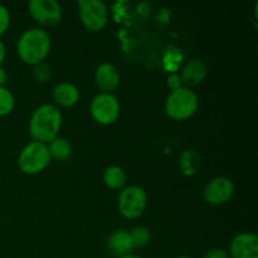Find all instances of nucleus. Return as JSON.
Masks as SVG:
<instances>
[{
    "mask_svg": "<svg viewBox=\"0 0 258 258\" xmlns=\"http://www.w3.org/2000/svg\"><path fill=\"white\" fill-rule=\"evenodd\" d=\"M52 48V39L47 30L30 28L22 33L17 42V54L23 63L37 66L44 63Z\"/></svg>",
    "mask_w": 258,
    "mask_h": 258,
    "instance_id": "nucleus-2",
    "label": "nucleus"
},
{
    "mask_svg": "<svg viewBox=\"0 0 258 258\" xmlns=\"http://www.w3.org/2000/svg\"><path fill=\"white\" fill-rule=\"evenodd\" d=\"M130 236L131 239H133V243L135 248H144V247H146L150 243L151 232L150 229L146 228V227L139 226L131 229Z\"/></svg>",
    "mask_w": 258,
    "mask_h": 258,
    "instance_id": "nucleus-18",
    "label": "nucleus"
},
{
    "mask_svg": "<svg viewBox=\"0 0 258 258\" xmlns=\"http://www.w3.org/2000/svg\"><path fill=\"white\" fill-rule=\"evenodd\" d=\"M28 10L33 20L42 27H55L63 18L62 7L55 0H32L28 3Z\"/></svg>",
    "mask_w": 258,
    "mask_h": 258,
    "instance_id": "nucleus-8",
    "label": "nucleus"
},
{
    "mask_svg": "<svg viewBox=\"0 0 258 258\" xmlns=\"http://www.w3.org/2000/svg\"><path fill=\"white\" fill-rule=\"evenodd\" d=\"M50 161L52 159L47 145L37 141H30L20 150L17 164L22 173L27 175H37L49 166Z\"/></svg>",
    "mask_w": 258,
    "mask_h": 258,
    "instance_id": "nucleus-4",
    "label": "nucleus"
},
{
    "mask_svg": "<svg viewBox=\"0 0 258 258\" xmlns=\"http://www.w3.org/2000/svg\"><path fill=\"white\" fill-rule=\"evenodd\" d=\"M234 183L227 176H216L206 184L203 198L209 206L221 207L228 203L234 194Z\"/></svg>",
    "mask_w": 258,
    "mask_h": 258,
    "instance_id": "nucleus-9",
    "label": "nucleus"
},
{
    "mask_svg": "<svg viewBox=\"0 0 258 258\" xmlns=\"http://www.w3.org/2000/svg\"><path fill=\"white\" fill-rule=\"evenodd\" d=\"M107 248L110 253L115 257L133 253L135 247H134L133 239H131L130 231L118 229V231L112 232L107 239Z\"/></svg>",
    "mask_w": 258,
    "mask_h": 258,
    "instance_id": "nucleus-14",
    "label": "nucleus"
},
{
    "mask_svg": "<svg viewBox=\"0 0 258 258\" xmlns=\"http://www.w3.org/2000/svg\"><path fill=\"white\" fill-rule=\"evenodd\" d=\"M47 148L52 160L54 159L57 161H66L72 155V145L64 138L58 136L54 140L47 144Z\"/></svg>",
    "mask_w": 258,
    "mask_h": 258,
    "instance_id": "nucleus-17",
    "label": "nucleus"
},
{
    "mask_svg": "<svg viewBox=\"0 0 258 258\" xmlns=\"http://www.w3.org/2000/svg\"><path fill=\"white\" fill-rule=\"evenodd\" d=\"M50 77H52V70L45 63H39L33 67V78L38 83H47Z\"/></svg>",
    "mask_w": 258,
    "mask_h": 258,
    "instance_id": "nucleus-20",
    "label": "nucleus"
},
{
    "mask_svg": "<svg viewBox=\"0 0 258 258\" xmlns=\"http://www.w3.org/2000/svg\"><path fill=\"white\" fill-rule=\"evenodd\" d=\"M81 93L77 86L72 82H59L53 87V105L58 108H71L80 102Z\"/></svg>",
    "mask_w": 258,
    "mask_h": 258,
    "instance_id": "nucleus-13",
    "label": "nucleus"
},
{
    "mask_svg": "<svg viewBox=\"0 0 258 258\" xmlns=\"http://www.w3.org/2000/svg\"><path fill=\"white\" fill-rule=\"evenodd\" d=\"M116 258H141L140 256H138V254H134V253H130V254H125V256H121V257H116Z\"/></svg>",
    "mask_w": 258,
    "mask_h": 258,
    "instance_id": "nucleus-26",
    "label": "nucleus"
},
{
    "mask_svg": "<svg viewBox=\"0 0 258 258\" xmlns=\"http://www.w3.org/2000/svg\"><path fill=\"white\" fill-rule=\"evenodd\" d=\"M62 122L63 116L59 108L53 103H44L32 113L28 122V131L33 141L47 145L58 138Z\"/></svg>",
    "mask_w": 258,
    "mask_h": 258,
    "instance_id": "nucleus-1",
    "label": "nucleus"
},
{
    "mask_svg": "<svg viewBox=\"0 0 258 258\" xmlns=\"http://www.w3.org/2000/svg\"><path fill=\"white\" fill-rule=\"evenodd\" d=\"M78 15L83 27L90 32H101L108 23V7L102 0H80Z\"/></svg>",
    "mask_w": 258,
    "mask_h": 258,
    "instance_id": "nucleus-6",
    "label": "nucleus"
},
{
    "mask_svg": "<svg viewBox=\"0 0 258 258\" xmlns=\"http://www.w3.org/2000/svg\"><path fill=\"white\" fill-rule=\"evenodd\" d=\"M166 86H168V88L170 90V92L171 91H176L179 90V88L184 87L183 82H181L180 75H179L178 72L169 73L168 77H166Z\"/></svg>",
    "mask_w": 258,
    "mask_h": 258,
    "instance_id": "nucleus-22",
    "label": "nucleus"
},
{
    "mask_svg": "<svg viewBox=\"0 0 258 258\" xmlns=\"http://www.w3.org/2000/svg\"><path fill=\"white\" fill-rule=\"evenodd\" d=\"M12 23V18H10V13L7 7L0 4V37L8 32Z\"/></svg>",
    "mask_w": 258,
    "mask_h": 258,
    "instance_id": "nucleus-21",
    "label": "nucleus"
},
{
    "mask_svg": "<svg viewBox=\"0 0 258 258\" xmlns=\"http://www.w3.org/2000/svg\"><path fill=\"white\" fill-rule=\"evenodd\" d=\"M118 212L126 219L140 218L148 207V194L141 186L127 185L121 189L117 199Z\"/></svg>",
    "mask_w": 258,
    "mask_h": 258,
    "instance_id": "nucleus-5",
    "label": "nucleus"
},
{
    "mask_svg": "<svg viewBox=\"0 0 258 258\" xmlns=\"http://www.w3.org/2000/svg\"><path fill=\"white\" fill-rule=\"evenodd\" d=\"M175 258H190V257H188V256H178V257H175Z\"/></svg>",
    "mask_w": 258,
    "mask_h": 258,
    "instance_id": "nucleus-27",
    "label": "nucleus"
},
{
    "mask_svg": "<svg viewBox=\"0 0 258 258\" xmlns=\"http://www.w3.org/2000/svg\"><path fill=\"white\" fill-rule=\"evenodd\" d=\"M5 58H7V47H5L4 42L0 39V67H2V64L4 63Z\"/></svg>",
    "mask_w": 258,
    "mask_h": 258,
    "instance_id": "nucleus-24",
    "label": "nucleus"
},
{
    "mask_svg": "<svg viewBox=\"0 0 258 258\" xmlns=\"http://www.w3.org/2000/svg\"><path fill=\"white\" fill-rule=\"evenodd\" d=\"M90 112L96 122L102 126H110L120 117V101L113 93L101 92L91 101Z\"/></svg>",
    "mask_w": 258,
    "mask_h": 258,
    "instance_id": "nucleus-7",
    "label": "nucleus"
},
{
    "mask_svg": "<svg viewBox=\"0 0 258 258\" xmlns=\"http://www.w3.org/2000/svg\"><path fill=\"white\" fill-rule=\"evenodd\" d=\"M15 97L7 87H0V117L10 115L14 111Z\"/></svg>",
    "mask_w": 258,
    "mask_h": 258,
    "instance_id": "nucleus-19",
    "label": "nucleus"
},
{
    "mask_svg": "<svg viewBox=\"0 0 258 258\" xmlns=\"http://www.w3.org/2000/svg\"><path fill=\"white\" fill-rule=\"evenodd\" d=\"M203 258H231L228 254V251L224 248H221V247H214V248H211L209 251H207L204 253Z\"/></svg>",
    "mask_w": 258,
    "mask_h": 258,
    "instance_id": "nucleus-23",
    "label": "nucleus"
},
{
    "mask_svg": "<svg viewBox=\"0 0 258 258\" xmlns=\"http://www.w3.org/2000/svg\"><path fill=\"white\" fill-rule=\"evenodd\" d=\"M7 81H8L7 71H5L3 67H0V87H5Z\"/></svg>",
    "mask_w": 258,
    "mask_h": 258,
    "instance_id": "nucleus-25",
    "label": "nucleus"
},
{
    "mask_svg": "<svg viewBox=\"0 0 258 258\" xmlns=\"http://www.w3.org/2000/svg\"><path fill=\"white\" fill-rule=\"evenodd\" d=\"M228 254L231 258H258V237L251 232L239 233L232 239Z\"/></svg>",
    "mask_w": 258,
    "mask_h": 258,
    "instance_id": "nucleus-10",
    "label": "nucleus"
},
{
    "mask_svg": "<svg viewBox=\"0 0 258 258\" xmlns=\"http://www.w3.org/2000/svg\"><path fill=\"white\" fill-rule=\"evenodd\" d=\"M180 78L183 86L186 88H193L202 85L208 76V66L202 59H191L184 64L180 71Z\"/></svg>",
    "mask_w": 258,
    "mask_h": 258,
    "instance_id": "nucleus-12",
    "label": "nucleus"
},
{
    "mask_svg": "<svg viewBox=\"0 0 258 258\" xmlns=\"http://www.w3.org/2000/svg\"><path fill=\"white\" fill-rule=\"evenodd\" d=\"M121 76L117 67L110 62L101 63L95 71V83L102 93H112L120 86Z\"/></svg>",
    "mask_w": 258,
    "mask_h": 258,
    "instance_id": "nucleus-11",
    "label": "nucleus"
},
{
    "mask_svg": "<svg viewBox=\"0 0 258 258\" xmlns=\"http://www.w3.org/2000/svg\"><path fill=\"white\" fill-rule=\"evenodd\" d=\"M199 107V97L193 90L181 87L171 91L165 100V113L174 121H186L196 115Z\"/></svg>",
    "mask_w": 258,
    "mask_h": 258,
    "instance_id": "nucleus-3",
    "label": "nucleus"
},
{
    "mask_svg": "<svg viewBox=\"0 0 258 258\" xmlns=\"http://www.w3.org/2000/svg\"><path fill=\"white\" fill-rule=\"evenodd\" d=\"M102 181L108 189L112 190H121L126 186L127 175L126 171L118 165H111L105 169L102 175Z\"/></svg>",
    "mask_w": 258,
    "mask_h": 258,
    "instance_id": "nucleus-15",
    "label": "nucleus"
},
{
    "mask_svg": "<svg viewBox=\"0 0 258 258\" xmlns=\"http://www.w3.org/2000/svg\"><path fill=\"white\" fill-rule=\"evenodd\" d=\"M201 166V156L194 149H185L179 158V168L186 176L198 173Z\"/></svg>",
    "mask_w": 258,
    "mask_h": 258,
    "instance_id": "nucleus-16",
    "label": "nucleus"
}]
</instances>
